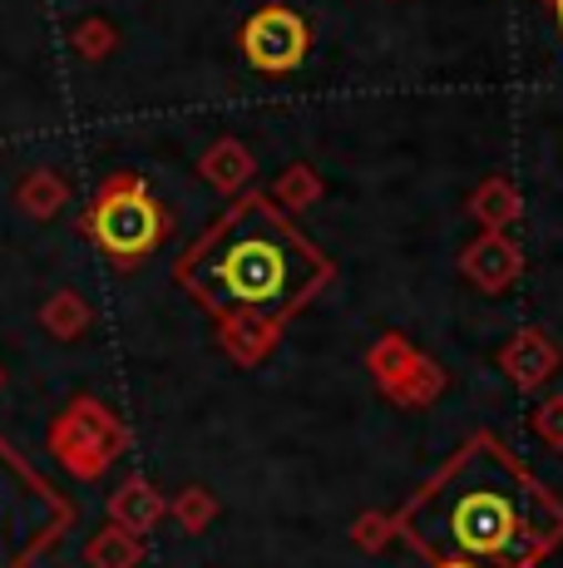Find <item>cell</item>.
Returning a JSON list of instances; mask_svg holds the SVG:
<instances>
[{
	"mask_svg": "<svg viewBox=\"0 0 563 568\" xmlns=\"http://www.w3.org/2000/svg\"><path fill=\"white\" fill-rule=\"evenodd\" d=\"M243 54L257 70H297L301 54H307V26L291 10H257L243 30Z\"/></svg>",
	"mask_w": 563,
	"mask_h": 568,
	"instance_id": "cell-5",
	"label": "cell"
},
{
	"mask_svg": "<svg viewBox=\"0 0 563 568\" xmlns=\"http://www.w3.org/2000/svg\"><path fill=\"white\" fill-rule=\"evenodd\" d=\"M90 233L110 257L129 262V257L154 253L158 233H164V217H158L154 199H149L134 179H119V183H110V189L100 193V203H94Z\"/></svg>",
	"mask_w": 563,
	"mask_h": 568,
	"instance_id": "cell-4",
	"label": "cell"
},
{
	"mask_svg": "<svg viewBox=\"0 0 563 568\" xmlns=\"http://www.w3.org/2000/svg\"><path fill=\"white\" fill-rule=\"evenodd\" d=\"M436 568H470V564H436Z\"/></svg>",
	"mask_w": 563,
	"mask_h": 568,
	"instance_id": "cell-6",
	"label": "cell"
},
{
	"mask_svg": "<svg viewBox=\"0 0 563 568\" xmlns=\"http://www.w3.org/2000/svg\"><path fill=\"white\" fill-rule=\"evenodd\" d=\"M70 499L0 440V568H30L70 529Z\"/></svg>",
	"mask_w": 563,
	"mask_h": 568,
	"instance_id": "cell-3",
	"label": "cell"
},
{
	"mask_svg": "<svg viewBox=\"0 0 563 568\" xmlns=\"http://www.w3.org/2000/svg\"><path fill=\"white\" fill-rule=\"evenodd\" d=\"M321 277V253L263 199L237 203L178 267V282L208 312L253 326L297 312Z\"/></svg>",
	"mask_w": 563,
	"mask_h": 568,
	"instance_id": "cell-2",
	"label": "cell"
},
{
	"mask_svg": "<svg viewBox=\"0 0 563 568\" xmlns=\"http://www.w3.org/2000/svg\"><path fill=\"white\" fill-rule=\"evenodd\" d=\"M554 6H559V20H563V0H554Z\"/></svg>",
	"mask_w": 563,
	"mask_h": 568,
	"instance_id": "cell-7",
	"label": "cell"
},
{
	"mask_svg": "<svg viewBox=\"0 0 563 568\" xmlns=\"http://www.w3.org/2000/svg\"><path fill=\"white\" fill-rule=\"evenodd\" d=\"M406 529L436 564L529 568L563 534V515L500 440L480 435L420 495Z\"/></svg>",
	"mask_w": 563,
	"mask_h": 568,
	"instance_id": "cell-1",
	"label": "cell"
}]
</instances>
